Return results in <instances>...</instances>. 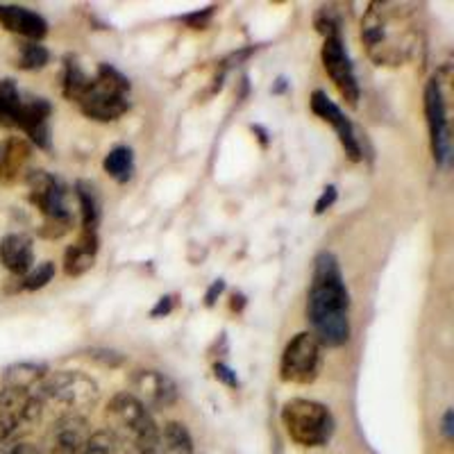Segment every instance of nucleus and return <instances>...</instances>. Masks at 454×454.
Returning <instances> with one entry per match:
<instances>
[{"mask_svg": "<svg viewBox=\"0 0 454 454\" xmlns=\"http://www.w3.org/2000/svg\"><path fill=\"white\" fill-rule=\"evenodd\" d=\"M307 320L311 334L323 348H340L350 340V294L339 259L327 250L314 259V275L307 294Z\"/></svg>", "mask_w": 454, "mask_h": 454, "instance_id": "f257e3e1", "label": "nucleus"}, {"mask_svg": "<svg viewBox=\"0 0 454 454\" xmlns=\"http://www.w3.org/2000/svg\"><path fill=\"white\" fill-rule=\"evenodd\" d=\"M30 202L42 212V237L59 239L71 232L73 214L68 207V189L62 180L48 170H30L26 176Z\"/></svg>", "mask_w": 454, "mask_h": 454, "instance_id": "39448f33", "label": "nucleus"}, {"mask_svg": "<svg viewBox=\"0 0 454 454\" xmlns=\"http://www.w3.org/2000/svg\"><path fill=\"white\" fill-rule=\"evenodd\" d=\"M91 84V75L80 67L78 57L68 55L64 59V71H62V93L64 98L71 100V103H78L84 96V91Z\"/></svg>", "mask_w": 454, "mask_h": 454, "instance_id": "412c9836", "label": "nucleus"}, {"mask_svg": "<svg viewBox=\"0 0 454 454\" xmlns=\"http://www.w3.org/2000/svg\"><path fill=\"white\" fill-rule=\"evenodd\" d=\"M75 198L80 202V212H82V230H96L98 232L100 223V196L96 186L87 180L75 182Z\"/></svg>", "mask_w": 454, "mask_h": 454, "instance_id": "5701e85b", "label": "nucleus"}, {"mask_svg": "<svg viewBox=\"0 0 454 454\" xmlns=\"http://www.w3.org/2000/svg\"><path fill=\"white\" fill-rule=\"evenodd\" d=\"M214 377H216L218 382H223V384H225V387H230V388H237L239 387L237 372H234L232 368L227 366V364H223V362H218L216 366H214Z\"/></svg>", "mask_w": 454, "mask_h": 454, "instance_id": "2f4dec72", "label": "nucleus"}, {"mask_svg": "<svg viewBox=\"0 0 454 454\" xmlns=\"http://www.w3.org/2000/svg\"><path fill=\"white\" fill-rule=\"evenodd\" d=\"M214 10H216V7H207V10L193 12V14L184 16V23H186V26H189V27H193V30H202V27H205L207 23L212 21Z\"/></svg>", "mask_w": 454, "mask_h": 454, "instance_id": "7c9ffc66", "label": "nucleus"}, {"mask_svg": "<svg viewBox=\"0 0 454 454\" xmlns=\"http://www.w3.org/2000/svg\"><path fill=\"white\" fill-rule=\"evenodd\" d=\"M100 239L96 230H82L78 241L68 246L64 253V273L68 278H80L93 269V262L98 257Z\"/></svg>", "mask_w": 454, "mask_h": 454, "instance_id": "f3484780", "label": "nucleus"}, {"mask_svg": "<svg viewBox=\"0 0 454 454\" xmlns=\"http://www.w3.org/2000/svg\"><path fill=\"white\" fill-rule=\"evenodd\" d=\"M55 278V263L42 262L32 266L23 278H19V291H39Z\"/></svg>", "mask_w": 454, "mask_h": 454, "instance_id": "bb28decb", "label": "nucleus"}, {"mask_svg": "<svg viewBox=\"0 0 454 454\" xmlns=\"http://www.w3.org/2000/svg\"><path fill=\"white\" fill-rule=\"evenodd\" d=\"M0 26L26 42H42L48 35V21L42 14L21 5H0Z\"/></svg>", "mask_w": 454, "mask_h": 454, "instance_id": "dca6fc26", "label": "nucleus"}, {"mask_svg": "<svg viewBox=\"0 0 454 454\" xmlns=\"http://www.w3.org/2000/svg\"><path fill=\"white\" fill-rule=\"evenodd\" d=\"M51 62V51L42 42H21L16 46V67L23 71H39Z\"/></svg>", "mask_w": 454, "mask_h": 454, "instance_id": "a878e982", "label": "nucleus"}, {"mask_svg": "<svg viewBox=\"0 0 454 454\" xmlns=\"http://www.w3.org/2000/svg\"><path fill=\"white\" fill-rule=\"evenodd\" d=\"M155 454H196L193 452V439L186 425L170 420L164 427H160Z\"/></svg>", "mask_w": 454, "mask_h": 454, "instance_id": "aec40b11", "label": "nucleus"}, {"mask_svg": "<svg viewBox=\"0 0 454 454\" xmlns=\"http://www.w3.org/2000/svg\"><path fill=\"white\" fill-rule=\"evenodd\" d=\"M43 404L35 388L3 387L0 391V443H7L42 420Z\"/></svg>", "mask_w": 454, "mask_h": 454, "instance_id": "1a4fd4ad", "label": "nucleus"}, {"mask_svg": "<svg viewBox=\"0 0 454 454\" xmlns=\"http://www.w3.org/2000/svg\"><path fill=\"white\" fill-rule=\"evenodd\" d=\"M129 80L112 64H100L91 84L78 100V107L87 119L109 123L121 119L129 109Z\"/></svg>", "mask_w": 454, "mask_h": 454, "instance_id": "423d86ee", "label": "nucleus"}, {"mask_svg": "<svg viewBox=\"0 0 454 454\" xmlns=\"http://www.w3.org/2000/svg\"><path fill=\"white\" fill-rule=\"evenodd\" d=\"M309 105H311V112H314L318 119H323L325 123H330L332 128H334L340 145H343V150H346L348 160L362 161L364 160L362 141H359V137H356L352 121L348 119L346 114L340 112L339 105H336L325 91H320V89H316V91L311 93Z\"/></svg>", "mask_w": 454, "mask_h": 454, "instance_id": "ddd939ff", "label": "nucleus"}, {"mask_svg": "<svg viewBox=\"0 0 454 454\" xmlns=\"http://www.w3.org/2000/svg\"><path fill=\"white\" fill-rule=\"evenodd\" d=\"M243 305H246V298H243L241 294H234L232 295V309L234 311H241Z\"/></svg>", "mask_w": 454, "mask_h": 454, "instance_id": "4c0bfd02", "label": "nucleus"}, {"mask_svg": "<svg viewBox=\"0 0 454 454\" xmlns=\"http://www.w3.org/2000/svg\"><path fill=\"white\" fill-rule=\"evenodd\" d=\"M89 359H93V362H98L109 368H116L125 362V356L114 350H89Z\"/></svg>", "mask_w": 454, "mask_h": 454, "instance_id": "c756f323", "label": "nucleus"}, {"mask_svg": "<svg viewBox=\"0 0 454 454\" xmlns=\"http://www.w3.org/2000/svg\"><path fill=\"white\" fill-rule=\"evenodd\" d=\"M35 393L43 409H57V416H82L100 397L96 380L80 371L48 372L35 387Z\"/></svg>", "mask_w": 454, "mask_h": 454, "instance_id": "20e7f679", "label": "nucleus"}, {"mask_svg": "<svg viewBox=\"0 0 454 454\" xmlns=\"http://www.w3.org/2000/svg\"><path fill=\"white\" fill-rule=\"evenodd\" d=\"M362 42L380 67H403L423 48L416 12L397 3H372L362 19Z\"/></svg>", "mask_w": 454, "mask_h": 454, "instance_id": "f03ea898", "label": "nucleus"}, {"mask_svg": "<svg viewBox=\"0 0 454 454\" xmlns=\"http://www.w3.org/2000/svg\"><path fill=\"white\" fill-rule=\"evenodd\" d=\"M119 441L114 439V434L109 429H100V432H91L89 439L84 441L80 454H119Z\"/></svg>", "mask_w": 454, "mask_h": 454, "instance_id": "cd10ccee", "label": "nucleus"}, {"mask_svg": "<svg viewBox=\"0 0 454 454\" xmlns=\"http://www.w3.org/2000/svg\"><path fill=\"white\" fill-rule=\"evenodd\" d=\"M30 155V144L21 137H7L0 141V182L10 184L21 176Z\"/></svg>", "mask_w": 454, "mask_h": 454, "instance_id": "6ab92c4d", "label": "nucleus"}, {"mask_svg": "<svg viewBox=\"0 0 454 454\" xmlns=\"http://www.w3.org/2000/svg\"><path fill=\"white\" fill-rule=\"evenodd\" d=\"M323 364V346L311 332H300L286 343L279 359V377L286 384H314Z\"/></svg>", "mask_w": 454, "mask_h": 454, "instance_id": "6e6552de", "label": "nucleus"}, {"mask_svg": "<svg viewBox=\"0 0 454 454\" xmlns=\"http://www.w3.org/2000/svg\"><path fill=\"white\" fill-rule=\"evenodd\" d=\"M425 116H427L429 144L436 166H448L450 161V123H448V103L441 87L439 78H432L425 87Z\"/></svg>", "mask_w": 454, "mask_h": 454, "instance_id": "9b49d317", "label": "nucleus"}, {"mask_svg": "<svg viewBox=\"0 0 454 454\" xmlns=\"http://www.w3.org/2000/svg\"><path fill=\"white\" fill-rule=\"evenodd\" d=\"M23 96L14 80H0V128H16Z\"/></svg>", "mask_w": 454, "mask_h": 454, "instance_id": "393cba45", "label": "nucleus"}, {"mask_svg": "<svg viewBox=\"0 0 454 454\" xmlns=\"http://www.w3.org/2000/svg\"><path fill=\"white\" fill-rule=\"evenodd\" d=\"M173 307H176V295H161L157 300V305L150 309V316L153 318H164V316H168L173 311Z\"/></svg>", "mask_w": 454, "mask_h": 454, "instance_id": "72a5a7b5", "label": "nucleus"}, {"mask_svg": "<svg viewBox=\"0 0 454 454\" xmlns=\"http://www.w3.org/2000/svg\"><path fill=\"white\" fill-rule=\"evenodd\" d=\"M316 30L325 36V39L340 36V21L339 16H336L334 7H320L318 14H316Z\"/></svg>", "mask_w": 454, "mask_h": 454, "instance_id": "c85d7f7f", "label": "nucleus"}, {"mask_svg": "<svg viewBox=\"0 0 454 454\" xmlns=\"http://www.w3.org/2000/svg\"><path fill=\"white\" fill-rule=\"evenodd\" d=\"M89 434L91 429L84 416H57L43 439V448H39V454H80Z\"/></svg>", "mask_w": 454, "mask_h": 454, "instance_id": "4468645a", "label": "nucleus"}, {"mask_svg": "<svg viewBox=\"0 0 454 454\" xmlns=\"http://www.w3.org/2000/svg\"><path fill=\"white\" fill-rule=\"evenodd\" d=\"M336 196H339V193H336L334 184L325 186V189H323V193H320L318 200H316V214H318V216L320 214H325L327 209H330V207L336 202Z\"/></svg>", "mask_w": 454, "mask_h": 454, "instance_id": "473e14b6", "label": "nucleus"}, {"mask_svg": "<svg viewBox=\"0 0 454 454\" xmlns=\"http://www.w3.org/2000/svg\"><path fill=\"white\" fill-rule=\"evenodd\" d=\"M320 59H323V68L334 82V87L339 89L340 98L346 100L350 107H356L359 98H362V87H359V80H356L355 67H352L350 55L346 51L343 36L325 39L323 51H320Z\"/></svg>", "mask_w": 454, "mask_h": 454, "instance_id": "9d476101", "label": "nucleus"}, {"mask_svg": "<svg viewBox=\"0 0 454 454\" xmlns=\"http://www.w3.org/2000/svg\"><path fill=\"white\" fill-rule=\"evenodd\" d=\"M0 262L16 278H23L35 263V243L27 234H7L0 241Z\"/></svg>", "mask_w": 454, "mask_h": 454, "instance_id": "a211bd4d", "label": "nucleus"}, {"mask_svg": "<svg viewBox=\"0 0 454 454\" xmlns=\"http://www.w3.org/2000/svg\"><path fill=\"white\" fill-rule=\"evenodd\" d=\"M0 454H39V448L27 441H12V443L3 445Z\"/></svg>", "mask_w": 454, "mask_h": 454, "instance_id": "f704fd0d", "label": "nucleus"}, {"mask_svg": "<svg viewBox=\"0 0 454 454\" xmlns=\"http://www.w3.org/2000/svg\"><path fill=\"white\" fill-rule=\"evenodd\" d=\"M103 168L112 180H116L119 184L132 180L135 176V153L128 145H116L105 155Z\"/></svg>", "mask_w": 454, "mask_h": 454, "instance_id": "4be33fe9", "label": "nucleus"}, {"mask_svg": "<svg viewBox=\"0 0 454 454\" xmlns=\"http://www.w3.org/2000/svg\"><path fill=\"white\" fill-rule=\"evenodd\" d=\"M48 375V366L43 364H14L3 375V387H16V388H35Z\"/></svg>", "mask_w": 454, "mask_h": 454, "instance_id": "b1692460", "label": "nucleus"}, {"mask_svg": "<svg viewBox=\"0 0 454 454\" xmlns=\"http://www.w3.org/2000/svg\"><path fill=\"white\" fill-rule=\"evenodd\" d=\"M441 434H443V436L448 441H452V436H454V413H452V409H448V411L443 413V423H441Z\"/></svg>", "mask_w": 454, "mask_h": 454, "instance_id": "e433bc0d", "label": "nucleus"}, {"mask_svg": "<svg viewBox=\"0 0 454 454\" xmlns=\"http://www.w3.org/2000/svg\"><path fill=\"white\" fill-rule=\"evenodd\" d=\"M132 384V395L144 404L148 411H161V409H168L177 403L180 391H177V384L170 380L166 372L153 371V368H141L132 375L129 380Z\"/></svg>", "mask_w": 454, "mask_h": 454, "instance_id": "f8f14e48", "label": "nucleus"}, {"mask_svg": "<svg viewBox=\"0 0 454 454\" xmlns=\"http://www.w3.org/2000/svg\"><path fill=\"white\" fill-rule=\"evenodd\" d=\"M284 89H286V82H284V78H279L278 84H275V87H273V93H282Z\"/></svg>", "mask_w": 454, "mask_h": 454, "instance_id": "ea45409f", "label": "nucleus"}, {"mask_svg": "<svg viewBox=\"0 0 454 454\" xmlns=\"http://www.w3.org/2000/svg\"><path fill=\"white\" fill-rule=\"evenodd\" d=\"M107 429L119 441L123 454H155L160 427L153 413L129 391L116 393L105 409Z\"/></svg>", "mask_w": 454, "mask_h": 454, "instance_id": "7ed1b4c3", "label": "nucleus"}, {"mask_svg": "<svg viewBox=\"0 0 454 454\" xmlns=\"http://www.w3.org/2000/svg\"><path fill=\"white\" fill-rule=\"evenodd\" d=\"M253 132H257L259 141H262V145H269V135H266V132H263V129L259 128V125H253Z\"/></svg>", "mask_w": 454, "mask_h": 454, "instance_id": "58836bf2", "label": "nucleus"}, {"mask_svg": "<svg viewBox=\"0 0 454 454\" xmlns=\"http://www.w3.org/2000/svg\"><path fill=\"white\" fill-rule=\"evenodd\" d=\"M223 291H225V282H223V279H216V282H212V286H209V289H207V294H205V305L207 307L216 305V300L221 298Z\"/></svg>", "mask_w": 454, "mask_h": 454, "instance_id": "c9c22d12", "label": "nucleus"}, {"mask_svg": "<svg viewBox=\"0 0 454 454\" xmlns=\"http://www.w3.org/2000/svg\"><path fill=\"white\" fill-rule=\"evenodd\" d=\"M282 425L291 441L302 448H323L332 441L336 420L330 407L307 397H291L282 407Z\"/></svg>", "mask_w": 454, "mask_h": 454, "instance_id": "0eeeda50", "label": "nucleus"}, {"mask_svg": "<svg viewBox=\"0 0 454 454\" xmlns=\"http://www.w3.org/2000/svg\"><path fill=\"white\" fill-rule=\"evenodd\" d=\"M51 116L52 105L46 98H23L21 109H19V119L16 128L26 132L27 139L42 150L52 148L51 137Z\"/></svg>", "mask_w": 454, "mask_h": 454, "instance_id": "2eb2a0df", "label": "nucleus"}]
</instances>
